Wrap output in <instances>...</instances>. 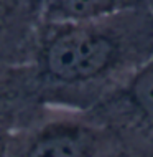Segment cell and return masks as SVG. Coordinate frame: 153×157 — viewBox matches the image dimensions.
I'll use <instances>...</instances> for the list:
<instances>
[{
  "label": "cell",
  "instance_id": "cell-1",
  "mask_svg": "<svg viewBox=\"0 0 153 157\" xmlns=\"http://www.w3.org/2000/svg\"><path fill=\"white\" fill-rule=\"evenodd\" d=\"M153 55V8L43 22L33 55L46 106L87 111Z\"/></svg>",
  "mask_w": 153,
  "mask_h": 157
},
{
  "label": "cell",
  "instance_id": "cell-2",
  "mask_svg": "<svg viewBox=\"0 0 153 157\" xmlns=\"http://www.w3.org/2000/svg\"><path fill=\"white\" fill-rule=\"evenodd\" d=\"M8 157H129L120 137L87 111L45 106L12 132Z\"/></svg>",
  "mask_w": 153,
  "mask_h": 157
},
{
  "label": "cell",
  "instance_id": "cell-3",
  "mask_svg": "<svg viewBox=\"0 0 153 157\" xmlns=\"http://www.w3.org/2000/svg\"><path fill=\"white\" fill-rule=\"evenodd\" d=\"M87 113L120 137L129 157H153V55Z\"/></svg>",
  "mask_w": 153,
  "mask_h": 157
},
{
  "label": "cell",
  "instance_id": "cell-4",
  "mask_svg": "<svg viewBox=\"0 0 153 157\" xmlns=\"http://www.w3.org/2000/svg\"><path fill=\"white\" fill-rule=\"evenodd\" d=\"M45 106L33 63L0 61V129H22Z\"/></svg>",
  "mask_w": 153,
  "mask_h": 157
},
{
  "label": "cell",
  "instance_id": "cell-5",
  "mask_svg": "<svg viewBox=\"0 0 153 157\" xmlns=\"http://www.w3.org/2000/svg\"><path fill=\"white\" fill-rule=\"evenodd\" d=\"M43 22L41 0H0V61L31 63Z\"/></svg>",
  "mask_w": 153,
  "mask_h": 157
},
{
  "label": "cell",
  "instance_id": "cell-6",
  "mask_svg": "<svg viewBox=\"0 0 153 157\" xmlns=\"http://www.w3.org/2000/svg\"><path fill=\"white\" fill-rule=\"evenodd\" d=\"M45 22L86 20L133 8H153V0H41Z\"/></svg>",
  "mask_w": 153,
  "mask_h": 157
},
{
  "label": "cell",
  "instance_id": "cell-7",
  "mask_svg": "<svg viewBox=\"0 0 153 157\" xmlns=\"http://www.w3.org/2000/svg\"><path fill=\"white\" fill-rule=\"evenodd\" d=\"M12 132H13V131L0 129V157H8V152H10Z\"/></svg>",
  "mask_w": 153,
  "mask_h": 157
}]
</instances>
